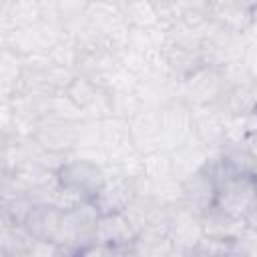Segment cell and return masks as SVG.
Wrapping results in <instances>:
<instances>
[{"instance_id":"obj_1","label":"cell","mask_w":257,"mask_h":257,"mask_svg":"<svg viewBox=\"0 0 257 257\" xmlns=\"http://www.w3.org/2000/svg\"><path fill=\"white\" fill-rule=\"evenodd\" d=\"M98 217H100V211L96 209L94 201H90V199L64 211L58 243L66 249L68 255H80V251L84 247H88L90 243L96 241Z\"/></svg>"},{"instance_id":"obj_2","label":"cell","mask_w":257,"mask_h":257,"mask_svg":"<svg viewBox=\"0 0 257 257\" xmlns=\"http://www.w3.org/2000/svg\"><path fill=\"white\" fill-rule=\"evenodd\" d=\"M229 90V82L221 70V66H199L193 74L181 80L179 96L187 100L193 108L199 106H213L217 104L225 92Z\"/></svg>"},{"instance_id":"obj_3","label":"cell","mask_w":257,"mask_h":257,"mask_svg":"<svg viewBox=\"0 0 257 257\" xmlns=\"http://www.w3.org/2000/svg\"><path fill=\"white\" fill-rule=\"evenodd\" d=\"M56 177L64 187H68L82 199L92 201L106 179V169L100 163L68 155L62 167L56 171Z\"/></svg>"},{"instance_id":"obj_4","label":"cell","mask_w":257,"mask_h":257,"mask_svg":"<svg viewBox=\"0 0 257 257\" xmlns=\"http://www.w3.org/2000/svg\"><path fill=\"white\" fill-rule=\"evenodd\" d=\"M161 116V149L175 151L187 139L193 137V106L181 96L171 100L159 110Z\"/></svg>"},{"instance_id":"obj_5","label":"cell","mask_w":257,"mask_h":257,"mask_svg":"<svg viewBox=\"0 0 257 257\" xmlns=\"http://www.w3.org/2000/svg\"><path fill=\"white\" fill-rule=\"evenodd\" d=\"M215 205L223 211L245 219L257 209V185L255 177H227L217 185Z\"/></svg>"},{"instance_id":"obj_6","label":"cell","mask_w":257,"mask_h":257,"mask_svg":"<svg viewBox=\"0 0 257 257\" xmlns=\"http://www.w3.org/2000/svg\"><path fill=\"white\" fill-rule=\"evenodd\" d=\"M104 169L106 179L92 201L100 213H120L137 197L135 179L122 175L114 165H104Z\"/></svg>"},{"instance_id":"obj_7","label":"cell","mask_w":257,"mask_h":257,"mask_svg":"<svg viewBox=\"0 0 257 257\" xmlns=\"http://www.w3.org/2000/svg\"><path fill=\"white\" fill-rule=\"evenodd\" d=\"M169 235L175 243V257L191 255L193 247L203 237L201 215L193 213L183 205H175L169 211Z\"/></svg>"},{"instance_id":"obj_8","label":"cell","mask_w":257,"mask_h":257,"mask_svg":"<svg viewBox=\"0 0 257 257\" xmlns=\"http://www.w3.org/2000/svg\"><path fill=\"white\" fill-rule=\"evenodd\" d=\"M102 126V151H104V165H118L131 155L139 153L128 128V120L108 116L100 120Z\"/></svg>"},{"instance_id":"obj_9","label":"cell","mask_w":257,"mask_h":257,"mask_svg":"<svg viewBox=\"0 0 257 257\" xmlns=\"http://www.w3.org/2000/svg\"><path fill=\"white\" fill-rule=\"evenodd\" d=\"M118 66H120L118 52H114L106 46H90V48H80L76 72L94 80L98 86L106 88L112 72Z\"/></svg>"},{"instance_id":"obj_10","label":"cell","mask_w":257,"mask_h":257,"mask_svg":"<svg viewBox=\"0 0 257 257\" xmlns=\"http://www.w3.org/2000/svg\"><path fill=\"white\" fill-rule=\"evenodd\" d=\"M181 187H183V197H181L179 205L191 209L193 213L203 215L207 209H211L215 205L217 183L205 169L181 179Z\"/></svg>"},{"instance_id":"obj_11","label":"cell","mask_w":257,"mask_h":257,"mask_svg":"<svg viewBox=\"0 0 257 257\" xmlns=\"http://www.w3.org/2000/svg\"><path fill=\"white\" fill-rule=\"evenodd\" d=\"M193 135L207 145L211 151H219L229 143L227 135V116L221 114L213 106H199L193 108Z\"/></svg>"},{"instance_id":"obj_12","label":"cell","mask_w":257,"mask_h":257,"mask_svg":"<svg viewBox=\"0 0 257 257\" xmlns=\"http://www.w3.org/2000/svg\"><path fill=\"white\" fill-rule=\"evenodd\" d=\"M34 139L48 151H54L60 155H70L76 145V122L44 116L38 120Z\"/></svg>"},{"instance_id":"obj_13","label":"cell","mask_w":257,"mask_h":257,"mask_svg":"<svg viewBox=\"0 0 257 257\" xmlns=\"http://www.w3.org/2000/svg\"><path fill=\"white\" fill-rule=\"evenodd\" d=\"M163 58H165L167 68L171 70V74L177 80L187 78L199 66L205 64L203 62V54H201V46L179 42V40H171L169 36H167V44L163 48Z\"/></svg>"},{"instance_id":"obj_14","label":"cell","mask_w":257,"mask_h":257,"mask_svg":"<svg viewBox=\"0 0 257 257\" xmlns=\"http://www.w3.org/2000/svg\"><path fill=\"white\" fill-rule=\"evenodd\" d=\"M135 237H137V231L122 211L120 213H100L98 225H96V241L120 247L126 255H133Z\"/></svg>"},{"instance_id":"obj_15","label":"cell","mask_w":257,"mask_h":257,"mask_svg":"<svg viewBox=\"0 0 257 257\" xmlns=\"http://www.w3.org/2000/svg\"><path fill=\"white\" fill-rule=\"evenodd\" d=\"M128 128L141 155L161 149V116L157 108H143L128 120Z\"/></svg>"},{"instance_id":"obj_16","label":"cell","mask_w":257,"mask_h":257,"mask_svg":"<svg viewBox=\"0 0 257 257\" xmlns=\"http://www.w3.org/2000/svg\"><path fill=\"white\" fill-rule=\"evenodd\" d=\"M62 217L64 211L56 205H34L22 223L28 233L34 239L44 241H60V229H62Z\"/></svg>"},{"instance_id":"obj_17","label":"cell","mask_w":257,"mask_h":257,"mask_svg":"<svg viewBox=\"0 0 257 257\" xmlns=\"http://www.w3.org/2000/svg\"><path fill=\"white\" fill-rule=\"evenodd\" d=\"M215 151H211L207 145H203L195 135L191 139H187L183 145H179L175 151H171V159H173V171L177 179H185L191 173H197L201 169H205L207 161L211 159Z\"/></svg>"},{"instance_id":"obj_18","label":"cell","mask_w":257,"mask_h":257,"mask_svg":"<svg viewBox=\"0 0 257 257\" xmlns=\"http://www.w3.org/2000/svg\"><path fill=\"white\" fill-rule=\"evenodd\" d=\"M225 116H247L257 110V80H247L229 86L225 96L213 104Z\"/></svg>"},{"instance_id":"obj_19","label":"cell","mask_w":257,"mask_h":257,"mask_svg":"<svg viewBox=\"0 0 257 257\" xmlns=\"http://www.w3.org/2000/svg\"><path fill=\"white\" fill-rule=\"evenodd\" d=\"M201 225H203V235H207L211 239L235 241L247 223H245V219L235 217V215L223 211L221 207L213 205L211 209H207L201 215Z\"/></svg>"},{"instance_id":"obj_20","label":"cell","mask_w":257,"mask_h":257,"mask_svg":"<svg viewBox=\"0 0 257 257\" xmlns=\"http://www.w3.org/2000/svg\"><path fill=\"white\" fill-rule=\"evenodd\" d=\"M80 159H88L94 163L104 165V151H102V126L100 120L82 118L76 122V145L70 153Z\"/></svg>"},{"instance_id":"obj_21","label":"cell","mask_w":257,"mask_h":257,"mask_svg":"<svg viewBox=\"0 0 257 257\" xmlns=\"http://www.w3.org/2000/svg\"><path fill=\"white\" fill-rule=\"evenodd\" d=\"M135 257H175V243L167 227H151L137 233L133 241Z\"/></svg>"},{"instance_id":"obj_22","label":"cell","mask_w":257,"mask_h":257,"mask_svg":"<svg viewBox=\"0 0 257 257\" xmlns=\"http://www.w3.org/2000/svg\"><path fill=\"white\" fill-rule=\"evenodd\" d=\"M24 72L22 54L0 46V98H10L22 92Z\"/></svg>"},{"instance_id":"obj_23","label":"cell","mask_w":257,"mask_h":257,"mask_svg":"<svg viewBox=\"0 0 257 257\" xmlns=\"http://www.w3.org/2000/svg\"><path fill=\"white\" fill-rule=\"evenodd\" d=\"M34 237L22 223L0 219V257H30Z\"/></svg>"},{"instance_id":"obj_24","label":"cell","mask_w":257,"mask_h":257,"mask_svg":"<svg viewBox=\"0 0 257 257\" xmlns=\"http://www.w3.org/2000/svg\"><path fill=\"white\" fill-rule=\"evenodd\" d=\"M40 20V0H0V30L32 26Z\"/></svg>"},{"instance_id":"obj_25","label":"cell","mask_w":257,"mask_h":257,"mask_svg":"<svg viewBox=\"0 0 257 257\" xmlns=\"http://www.w3.org/2000/svg\"><path fill=\"white\" fill-rule=\"evenodd\" d=\"M253 8L233 2V0H213V12L211 18L221 22L223 26L235 30V32H247V28L253 22Z\"/></svg>"},{"instance_id":"obj_26","label":"cell","mask_w":257,"mask_h":257,"mask_svg":"<svg viewBox=\"0 0 257 257\" xmlns=\"http://www.w3.org/2000/svg\"><path fill=\"white\" fill-rule=\"evenodd\" d=\"M38 104H40V118L52 116V118L70 120V122H78V120L86 118L84 110L66 92H56V94L38 98Z\"/></svg>"},{"instance_id":"obj_27","label":"cell","mask_w":257,"mask_h":257,"mask_svg":"<svg viewBox=\"0 0 257 257\" xmlns=\"http://www.w3.org/2000/svg\"><path fill=\"white\" fill-rule=\"evenodd\" d=\"M124 20L131 28H155L161 26L159 4L153 0H128L122 6Z\"/></svg>"},{"instance_id":"obj_28","label":"cell","mask_w":257,"mask_h":257,"mask_svg":"<svg viewBox=\"0 0 257 257\" xmlns=\"http://www.w3.org/2000/svg\"><path fill=\"white\" fill-rule=\"evenodd\" d=\"M110 92V108L112 116L131 120L135 114L143 110V102L137 94V90H108Z\"/></svg>"},{"instance_id":"obj_29","label":"cell","mask_w":257,"mask_h":257,"mask_svg":"<svg viewBox=\"0 0 257 257\" xmlns=\"http://www.w3.org/2000/svg\"><path fill=\"white\" fill-rule=\"evenodd\" d=\"M143 175H145L147 179H153V181H161V179L175 177L171 153L165 151V149H157V151H153V153H147V155H145V169H143Z\"/></svg>"},{"instance_id":"obj_30","label":"cell","mask_w":257,"mask_h":257,"mask_svg":"<svg viewBox=\"0 0 257 257\" xmlns=\"http://www.w3.org/2000/svg\"><path fill=\"white\" fill-rule=\"evenodd\" d=\"M100 88L102 86H98L94 80H90V78H86V76H82V74H76V78L70 82V86L64 90L82 110H86V106L96 98V94L100 92ZM86 116V114H84Z\"/></svg>"},{"instance_id":"obj_31","label":"cell","mask_w":257,"mask_h":257,"mask_svg":"<svg viewBox=\"0 0 257 257\" xmlns=\"http://www.w3.org/2000/svg\"><path fill=\"white\" fill-rule=\"evenodd\" d=\"M235 249H237V255L257 257V231L245 225V229L241 231V235L235 239Z\"/></svg>"},{"instance_id":"obj_32","label":"cell","mask_w":257,"mask_h":257,"mask_svg":"<svg viewBox=\"0 0 257 257\" xmlns=\"http://www.w3.org/2000/svg\"><path fill=\"white\" fill-rule=\"evenodd\" d=\"M92 0H58V6H60V16H62V22H70L74 18H80L88 4Z\"/></svg>"},{"instance_id":"obj_33","label":"cell","mask_w":257,"mask_h":257,"mask_svg":"<svg viewBox=\"0 0 257 257\" xmlns=\"http://www.w3.org/2000/svg\"><path fill=\"white\" fill-rule=\"evenodd\" d=\"M241 62H243L247 74H249L253 80H257V42H251V40L247 42L245 52H243V56H241Z\"/></svg>"},{"instance_id":"obj_34","label":"cell","mask_w":257,"mask_h":257,"mask_svg":"<svg viewBox=\"0 0 257 257\" xmlns=\"http://www.w3.org/2000/svg\"><path fill=\"white\" fill-rule=\"evenodd\" d=\"M245 145L249 147L251 155H253L255 161H257V133H249V135L245 137Z\"/></svg>"},{"instance_id":"obj_35","label":"cell","mask_w":257,"mask_h":257,"mask_svg":"<svg viewBox=\"0 0 257 257\" xmlns=\"http://www.w3.org/2000/svg\"><path fill=\"white\" fill-rule=\"evenodd\" d=\"M245 36H247L251 42H257V12H253V22H251V26L247 28Z\"/></svg>"},{"instance_id":"obj_36","label":"cell","mask_w":257,"mask_h":257,"mask_svg":"<svg viewBox=\"0 0 257 257\" xmlns=\"http://www.w3.org/2000/svg\"><path fill=\"white\" fill-rule=\"evenodd\" d=\"M245 223H247V227H251V229L257 231V209H253V211L245 217Z\"/></svg>"},{"instance_id":"obj_37","label":"cell","mask_w":257,"mask_h":257,"mask_svg":"<svg viewBox=\"0 0 257 257\" xmlns=\"http://www.w3.org/2000/svg\"><path fill=\"white\" fill-rule=\"evenodd\" d=\"M102 2H108V4H114V6H120V8H122L128 0H102Z\"/></svg>"},{"instance_id":"obj_38","label":"cell","mask_w":257,"mask_h":257,"mask_svg":"<svg viewBox=\"0 0 257 257\" xmlns=\"http://www.w3.org/2000/svg\"><path fill=\"white\" fill-rule=\"evenodd\" d=\"M153 2H157V4H161V2H171V0H153Z\"/></svg>"},{"instance_id":"obj_39","label":"cell","mask_w":257,"mask_h":257,"mask_svg":"<svg viewBox=\"0 0 257 257\" xmlns=\"http://www.w3.org/2000/svg\"><path fill=\"white\" fill-rule=\"evenodd\" d=\"M255 185H257V175H255Z\"/></svg>"},{"instance_id":"obj_40","label":"cell","mask_w":257,"mask_h":257,"mask_svg":"<svg viewBox=\"0 0 257 257\" xmlns=\"http://www.w3.org/2000/svg\"><path fill=\"white\" fill-rule=\"evenodd\" d=\"M255 12H257V4H255Z\"/></svg>"}]
</instances>
